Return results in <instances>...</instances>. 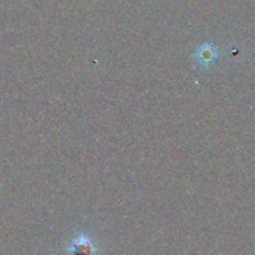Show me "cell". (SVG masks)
<instances>
[{"label":"cell","mask_w":255,"mask_h":255,"mask_svg":"<svg viewBox=\"0 0 255 255\" xmlns=\"http://www.w3.org/2000/svg\"><path fill=\"white\" fill-rule=\"evenodd\" d=\"M217 50L210 45H208V44L200 46L197 51V59L204 65H209L210 63H213L217 59Z\"/></svg>","instance_id":"1"}]
</instances>
